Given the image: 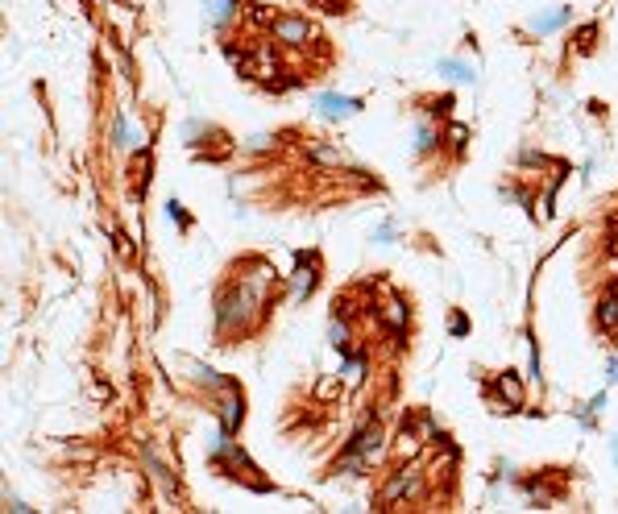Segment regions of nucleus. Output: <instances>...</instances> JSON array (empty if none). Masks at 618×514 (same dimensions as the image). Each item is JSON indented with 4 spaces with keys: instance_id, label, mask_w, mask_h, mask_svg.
Returning <instances> with one entry per match:
<instances>
[{
    "instance_id": "nucleus-11",
    "label": "nucleus",
    "mask_w": 618,
    "mask_h": 514,
    "mask_svg": "<svg viewBox=\"0 0 618 514\" xmlns=\"http://www.w3.org/2000/svg\"><path fill=\"white\" fill-rule=\"evenodd\" d=\"M311 286H316V274H311V270H295V282H291L295 299H307V295H311Z\"/></svg>"
},
{
    "instance_id": "nucleus-10",
    "label": "nucleus",
    "mask_w": 618,
    "mask_h": 514,
    "mask_svg": "<svg viewBox=\"0 0 618 514\" xmlns=\"http://www.w3.org/2000/svg\"><path fill=\"white\" fill-rule=\"evenodd\" d=\"M112 137H116V145H120V149H129V145H137V141H141V137L129 129V120H125V116H116V129H112Z\"/></svg>"
},
{
    "instance_id": "nucleus-20",
    "label": "nucleus",
    "mask_w": 618,
    "mask_h": 514,
    "mask_svg": "<svg viewBox=\"0 0 618 514\" xmlns=\"http://www.w3.org/2000/svg\"><path fill=\"white\" fill-rule=\"evenodd\" d=\"M610 382H615V386H618V357H615V361H610Z\"/></svg>"
},
{
    "instance_id": "nucleus-3",
    "label": "nucleus",
    "mask_w": 618,
    "mask_h": 514,
    "mask_svg": "<svg viewBox=\"0 0 618 514\" xmlns=\"http://www.w3.org/2000/svg\"><path fill=\"white\" fill-rule=\"evenodd\" d=\"M316 108H320V116H324V120H345V116H353L361 104H357V100H349V95H320V100H316Z\"/></svg>"
},
{
    "instance_id": "nucleus-16",
    "label": "nucleus",
    "mask_w": 618,
    "mask_h": 514,
    "mask_svg": "<svg viewBox=\"0 0 618 514\" xmlns=\"http://www.w3.org/2000/svg\"><path fill=\"white\" fill-rule=\"evenodd\" d=\"M328 336H332V345H336L340 353H349V328H345L340 320H332V328H328Z\"/></svg>"
},
{
    "instance_id": "nucleus-18",
    "label": "nucleus",
    "mask_w": 618,
    "mask_h": 514,
    "mask_svg": "<svg viewBox=\"0 0 618 514\" xmlns=\"http://www.w3.org/2000/svg\"><path fill=\"white\" fill-rule=\"evenodd\" d=\"M249 149L253 154H266V149H274V137L270 133H257V137H249Z\"/></svg>"
},
{
    "instance_id": "nucleus-4",
    "label": "nucleus",
    "mask_w": 618,
    "mask_h": 514,
    "mask_svg": "<svg viewBox=\"0 0 618 514\" xmlns=\"http://www.w3.org/2000/svg\"><path fill=\"white\" fill-rule=\"evenodd\" d=\"M378 448H382V428H378V423H365V428L357 432V440L349 444V452H357L361 461L378 457Z\"/></svg>"
},
{
    "instance_id": "nucleus-1",
    "label": "nucleus",
    "mask_w": 618,
    "mask_h": 514,
    "mask_svg": "<svg viewBox=\"0 0 618 514\" xmlns=\"http://www.w3.org/2000/svg\"><path fill=\"white\" fill-rule=\"evenodd\" d=\"M249 303H253L249 286H233V291H224V295L216 299V328H233V324H241V320L249 315Z\"/></svg>"
},
{
    "instance_id": "nucleus-2",
    "label": "nucleus",
    "mask_w": 618,
    "mask_h": 514,
    "mask_svg": "<svg viewBox=\"0 0 618 514\" xmlns=\"http://www.w3.org/2000/svg\"><path fill=\"white\" fill-rule=\"evenodd\" d=\"M274 37L278 42H287V46H303L307 37H311V25L307 21H299V17H274Z\"/></svg>"
},
{
    "instance_id": "nucleus-6",
    "label": "nucleus",
    "mask_w": 618,
    "mask_h": 514,
    "mask_svg": "<svg viewBox=\"0 0 618 514\" xmlns=\"http://www.w3.org/2000/svg\"><path fill=\"white\" fill-rule=\"evenodd\" d=\"M565 21H569V8H556V12H548V17H536L527 29H531V33H552V29H561Z\"/></svg>"
},
{
    "instance_id": "nucleus-12",
    "label": "nucleus",
    "mask_w": 618,
    "mask_h": 514,
    "mask_svg": "<svg viewBox=\"0 0 618 514\" xmlns=\"http://www.w3.org/2000/svg\"><path fill=\"white\" fill-rule=\"evenodd\" d=\"M361 378H365V361L361 357H349L345 361V386H361Z\"/></svg>"
},
{
    "instance_id": "nucleus-9",
    "label": "nucleus",
    "mask_w": 618,
    "mask_h": 514,
    "mask_svg": "<svg viewBox=\"0 0 618 514\" xmlns=\"http://www.w3.org/2000/svg\"><path fill=\"white\" fill-rule=\"evenodd\" d=\"M498 394L511 398V407H519V403H523V386H519V378H515V374H502V378H498Z\"/></svg>"
},
{
    "instance_id": "nucleus-8",
    "label": "nucleus",
    "mask_w": 618,
    "mask_h": 514,
    "mask_svg": "<svg viewBox=\"0 0 618 514\" xmlns=\"http://www.w3.org/2000/svg\"><path fill=\"white\" fill-rule=\"evenodd\" d=\"M382 320H386V324H390L394 332H403V328H407V307H403L399 299H390V303L382 307Z\"/></svg>"
},
{
    "instance_id": "nucleus-13",
    "label": "nucleus",
    "mask_w": 618,
    "mask_h": 514,
    "mask_svg": "<svg viewBox=\"0 0 618 514\" xmlns=\"http://www.w3.org/2000/svg\"><path fill=\"white\" fill-rule=\"evenodd\" d=\"M440 71L453 75V79H473V66H465V62H457V58H440Z\"/></svg>"
},
{
    "instance_id": "nucleus-15",
    "label": "nucleus",
    "mask_w": 618,
    "mask_h": 514,
    "mask_svg": "<svg viewBox=\"0 0 618 514\" xmlns=\"http://www.w3.org/2000/svg\"><path fill=\"white\" fill-rule=\"evenodd\" d=\"M436 145V129L432 125H419V133H415V154H428Z\"/></svg>"
},
{
    "instance_id": "nucleus-21",
    "label": "nucleus",
    "mask_w": 618,
    "mask_h": 514,
    "mask_svg": "<svg viewBox=\"0 0 618 514\" xmlns=\"http://www.w3.org/2000/svg\"><path fill=\"white\" fill-rule=\"evenodd\" d=\"M615 461H618V436H615Z\"/></svg>"
},
{
    "instance_id": "nucleus-19",
    "label": "nucleus",
    "mask_w": 618,
    "mask_h": 514,
    "mask_svg": "<svg viewBox=\"0 0 618 514\" xmlns=\"http://www.w3.org/2000/svg\"><path fill=\"white\" fill-rule=\"evenodd\" d=\"M228 12H233V0H216V4H212V21H216V25L228 21Z\"/></svg>"
},
{
    "instance_id": "nucleus-17",
    "label": "nucleus",
    "mask_w": 618,
    "mask_h": 514,
    "mask_svg": "<svg viewBox=\"0 0 618 514\" xmlns=\"http://www.w3.org/2000/svg\"><path fill=\"white\" fill-rule=\"evenodd\" d=\"M448 141H453V149H465V145H469V129H465V125H453V129H448Z\"/></svg>"
},
{
    "instance_id": "nucleus-14",
    "label": "nucleus",
    "mask_w": 618,
    "mask_h": 514,
    "mask_svg": "<svg viewBox=\"0 0 618 514\" xmlns=\"http://www.w3.org/2000/svg\"><path fill=\"white\" fill-rule=\"evenodd\" d=\"M598 324H602V328H615L618 324V299H602V307H598Z\"/></svg>"
},
{
    "instance_id": "nucleus-7",
    "label": "nucleus",
    "mask_w": 618,
    "mask_h": 514,
    "mask_svg": "<svg viewBox=\"0 0 618 514\" xmlns=\"http://www.w3.org/2000/svg\"><path fill=\"white\" fill-rule=\"evenodd\" d=\"M307 154H311L316 162H324V166H349V158H345L340 149H332V145H311Z\"/></svg>"
},
{
    "instance_id": "nucleus-5",
    "label": "nucleus",
    "mask_w": 618,
    "mask_h": 514,
    "mask_svg": "<svg viewBox=\"0 0 618 514\" xmlns=\"http://www.w3.org/2000/svg\"><path fill=\"white\" fill-rule=\"evenodd\" d=\"M220 423H224V432L233 436L237 432V423H241V398L224 386V398H220Z\"/></svg>"
}]
</instances>
